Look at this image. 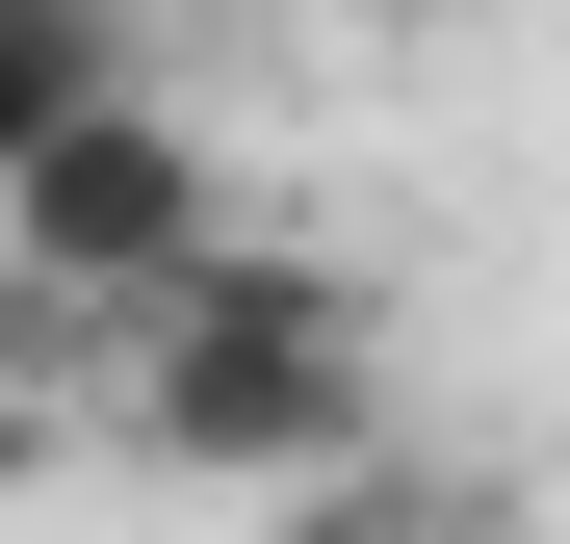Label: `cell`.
Listing matches in <instances>:
<instances>
[{
    "instance_id": "cell-1",
    "label": "cell",
    "mask_w": 570,
    "mask_h": 544,
    "mask_svg": "<svg viewBox=\"0 0 570 544\" xmlns=\"http://www.w3.org/2000/svg\"><path fill=\"white\" fill-rule=\"evenodd\" d=\"M363 415H390V311H363L337 259H285V234H208V259L130 311V441L208 467V493L363 467Z\"/></svg>"
},
{
    "instance_id": "cell-2",
    "label": "cell",
    "mask_w": 570,
    "mask_h": 544,
    "mask_svg": "<svg viewBox=\"0 0 570 544\" xmlns=\"http://www.w3.org/2000/svg\"><path fill=\"white\" fill-rule=\"evenodd\" d=\"M208 234H234V181H208V130H181V105H130V78L0 181V259H52V286H105V311H156Z\"/></svg>"
},
{
    "instance_id": "cell-3",
    "label": "cell",
    "mask_w": 570,
    "mask_h": 544,
    "mask_svg": "<svg viewBox=\"0 0 570 544\" xmlns=\"http://www.w3.org/2000/svg\"><path fill=\"white\" fill-rule=\"evenodd\" d=\"M105 78H130V27H105V0H0V181L105 105Z\"/></svg>"
},
{
    "instance_id": "cell-4",
    "label": "cell",
    "mask_w": 570,
    "mask_h": 544,
    "mask_svg": "<svg viewBox=\"0 0 570 544\" xmlns=\"http://www.w3.org/2000/svg\"><path fill=\"white\" fill-rule=\"evenodd\" d=\"M27 467H52V415H27V389H0V493H27Z\"/></svg>"
},
{
    "instance_id": "cell-5",
    "label": "cell",
    "mask_w": 570,
    "mask_h": 544,
    "mask_svg": "<svg viewBox=\"0 0 570 544\" xmlns=\"http://www.w3.org/2000/svg\"><path fill=\"white\" fill-rule=\"evenodd\" d=\"M337 27H441V0H337Z\"/></svg>"
}]
</instances>
